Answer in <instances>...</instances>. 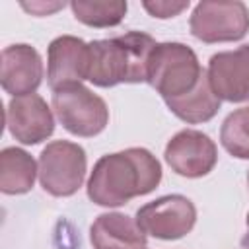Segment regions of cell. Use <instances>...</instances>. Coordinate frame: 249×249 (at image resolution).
I'll use <instances>...</instances> for the list:
<instances>
[{
    "instance_id": "3957f363",
    "label": "cell",
    "mask_w": 249,
    "mask_h": 249,
    "mask_svg": "<svg viewBox=\"0 0 249 249\" xmlns=\"http://www.w3.org/2000/svg\"><path fill=\"white\" fill-rule=\"evenodd\" d=\"M204 72L196 53L189 45L165 41L158 43L150 54L148 84L163 97V101L175 99L191 93Z\"/></svg>"
},
{
    "instance_id": "5b68a950",
    "label": "cell",
    "mask_w": 249,
    "mask_h": 249,
    "mask_svg": "<svg viewBox=\"0 0 249 249\" xmlns=\"http://www.w3.org/2000/svg\"><path fill=\"white\" fill-rule=\"evenodd\" d=\"M86 150L70 140L49 142L39 156V183L53 196H72L84 185Z\"/></svg>"
},
{
    "instance_id": "7c38bea8",
    "label": "cell",
    "mask_w": 249,
    "mask_h": 249,
    "mask_svg": "<svg viewBox=\"0 0 249 249\" xmlns=\"http://www.w3.org/2000/svg\"><path fill=\"white\" fill-rule=\"evenodd\" d=\"M45 76L41 54L27 43H16L2 51L0 84L14 97L31 95L37 91Z\"/></svg>"
},
{
    "instance_id": "9c48e42d",
    "label": "cell",
    "mask_w": 249,
    "mask_h": 249,
    "mask_svg": "<svg viewBox=\"0 0 249 249\" xmlns=\"http://www.w3.org/2000/svg\"><path fill=\"white\" fill-rule=\"evenodd\" d=\"M206 76L222 101H249V45L212 54Z\"/></svg>"
},
{
    "instance_id": "ba28073f",
    "label": "cell",
    "mask_w": 249,
    "mask_h": 249,
    "mask_svg": "<svg viewBox=\"0 0 249 249\" xmlns=\"http://www.w3.org/2000/svg\"><path fill=\"white\" fill-rule=\"evenodd\" d=\"M163 158L177 175L198 179L214 169L218 148L208 134L195 128H183L169 138Z\"/></svg>"
},
{
    "instance_id": "277c9868",
    "label": "cell",
    "mask_w": 249,
    "mask_h": 249,
    "mask_svg": "<svg viewBox=\"0 0 249 249\" xmlns=\"http://www.w3.org/2000/svg\"><path fill=\"white\" fill-rule=\"evenodd\" d=\"M51 103L60 124L74 136H97L109 123V107L105 99L84 84H72L54 89Z\"/></svg>"
},
{
    "instance_id": "2e32d148",
    "label": "cell",
    "mask_w": 249,
    "mask_h": 249,
    "mask_svg": "<svg viewBox=\"0 0 249 249\" xmlns=\"http://www.w3.org/2000/svg\"><path fill=\"white\" fill-rule=\"evenodd\" d=\"M72 14L78 21L89 27H115L119 25L128 10L124 0H105V2H91V0H72L70 2Z\"/></svg>"
},
{
    "instance_id": "8fae6325",
    "label": "cell",
    "mask_w": 249,
    "mask_h": 249,
    "mask_svg": "<svg viewBox=\"0 0 249 249\" xmlns=\"http://www.w3.org/2000/svg\"><path fill=\"white\" fill-rule=\"evenodd\" d=\"M88 66H89V45L80 37L60 35L49 43L47 82L53 91L88 80Z\"/></svg>"
},
{
    "instance_id": "44dd1931",
    "label": "cell",
    "mask_w": 249,
    "mask_h": 249,
    "mask_svg": "<svg viewBox=\"0 0 249 249\" xmlns=\"http://www.w3.org/2000/svg\"><path fill=\"white\" fill-rule=\"evenodd\" d=\"M247 185H249V173H247Z\"/></svg>"
},
{
    "instance_id": "9a60e30c",
    "label": "cell",
    "mask_w": 249,
    "mask_h": 249,
    "mask_svg": "<svg viewBox=\"0 0 249 249\" xmlns=\"http://www.w3.org/2000/svg\"><path fill=\"white\" fill-rule=\"evenodd\" d=\"M220 103L222 99L214 93L206 72L191 93L175 97V99H165L167 109L177 119L189 124H200V123H208L210 119H214V115L220 111Z\"/></svg>"
},
{
    "instance_id": "e0dca14e",
    "label": "cell",
    "mask_w": 249,
    "mask_h": 249,
    "mask_svg": "<svg viewBox=\"0 0 249 249\" xmlns=\"http://www.w3.org/2000/svg\"><path fill=\"white\" fill-rule=\"evenodd\" d=\"M220 142L237 160H249V105L231 111L220 126Z\"/></svg>"
},
{
    "instance_id": "d6986e66",
    "label": "cell",
    "mask_w": 249,
    "mask_h": 249,
    "mask_svg": "<svg viewBox=\"0 0 249 249\" xmlns=\"http://www.w3.org/2000/svg\"><path fill=\"white\" fill-rule=\"evenodd\" d=\"M23 10L31 12V14H37V16H49L51 12L58 10V8H64V2H54V4H45V2H31V4H21Z\"/></svg>"
},
{
    "instance_id": "5bb4252c",
    "label": "cell",
    "mask_w": 249,
    "mask_h": 249,
    "mask_svg": "<svg viewBox=\"0 0 249 249\" xmlns=\"http://www.w3.org/2000/svg\"><path fill=\"white\" fill-rule=\"evenodd\" d=\"M39 175V163L33 156L18 146L0 152V191L4 195H25L33 189Z\"/></svg>"
},
{
    "instance_id": "6da1fadb",
    "label": "cell",
    "mask_w": 249,
    "mask_h": 249,
    "mask_svg": "<svg viewBox=\"0 0 249 249\" xmlns=\"http://www.w3.org/2000/svg\"><path fill=\"white\" fill-rule=\"evenodd\" d=\"M161 181V163L146 148L101 156L88 179V196L97 206L117 208L152 193Z\"/></svg>"
},
{
    "instance_id": "30bf717a",
    "label": "cell",
    "mask_w": 249,
    "mask_h": 249,
    "mask_svg": "<svg viewBox=\"0 0 249 249\" xmlns=\"http://www.w3.org/2000/svg\"><path fill=\"white\" fill-rule=\"evenodd\" d=\"M6 126L18 142L35 146L54 132V117L47 101L31 93L10 99L6 107Z\"/></svg>"
},
{
    "instance_id": "52a82bcc",
    "label": "cell",
    "mask_w": 249,
    "mask_h": 249,
    "mask_svg": "<svg viewBox=\"0 0 249 249\" xmlns=\"http://www.w3.org/2000/svg\"><path fill=\"white\" fill-rule=\"evenodd\" d=\"M136 222L144 233L173 241L185 237L196 224V208L185 195H165L136 210Z\"/></svg>"
},
{
    "instance_id": "ffe728a7",
    "label": "cell",
    "mask_w": 249,
    "mask_h": 249,
    "mask_svg": "<svg viewBox=\"0 0 249 249\" xmlns=\"http://www.w3.org/2000/svg\"><path fill=\"white\" fill-rule=\"evenodd\" d=\"M247 231H245V235H243V239H241V247L243 249H249V212H247Z\"/></svg>"
},
{
    "instance_id": "ac0fdd59",
    "label": "cell",
    "mask_w": 249,
    "mask_h": 249,
    "mask_svg": "<svg viewBox=\"0 0 249 249\" xmlns=\"http://www.w3.org/2000/svg\"><path fill=\"white\" fill-rule=\"evenodd\" d=\"M142 8L152 16V18H160V19H167V18H175L179 16L183 10L189 8V0L183 2H167V0H156V2H142Z\"/></svg>"
},
{
    "instance_id": "8992f818",
    "label": "cell",
    "mask_w": 249,
    "mask_h": 249,
    "mask_svg": "<svg viewBox=\"0 0 249 249\" xmlns=\"http://www.w3.org/2000/svg\"><path fill=\"white\" fill-rule=\"evenodd\" d=\"M189 27L208 45L241 41L249 31V8L239 0H202L193 8Z\"/></svg>"
},
{
    "instance_id": "7a4b0ae2",
    "label": "cell",
    "mask_w": 249,
    "mask_h": 249,
    "mask_svg": "<svg viewBox=\"0 0 249 249\" xmlns=\"http://www.w3.org/2000/svg\"><path fill=\"white\" fill-rule=\"evenodd\" d=\"M89 45L88 80L97 88L148 82V62L156 39L144 31H128Z\"/></svg>"
},
{
    "instance_id": "4fadbf2b",
    "label": "cell",
    "mask_w": 249,
    "mask_h": 249,
    "mask_svg": "<svg viewBox=\"0 0 249 249\" xmlns=\"http://www.w3.org/2000/svg\"><path fill=\"white\" fill-rule=\"evenodd\" d=\"M93 249H146V233L136 218L123 212L99 214L89 228Z\"/></svg>"
}]
</instances>
